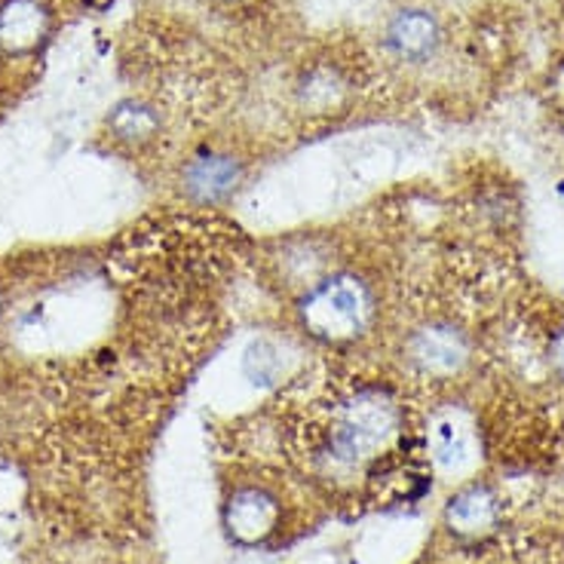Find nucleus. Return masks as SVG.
I'll list each match as a JSON object with an SVG mask.
<instances>
[{"label": "nucleus", "mask_w": 564, "mask_h": 564, "mask_svg": "<svg viewBox=\"0 0 564 564\" xmlns=\"http://www.w3.org/2000/svg\"><path fill=\"white\" fill-rule=\"evenodd\" d=\"M375 289L356 273H328L297 301V319L304 332L323 344L359 340L375 325Z\"/></svg>", "instance_id": "1"}, {"label": "nucleus", "mask_w": 564, "mask_h": 564, "mask_svg": "<svg viewBox=\"0 0 564 564\" xmlns=\"http://www.w3.org/2000/svg\"><path fill=\"white\" fill-rule=\"evenodd\" d=\"M399 423L402 411L387 390H356L332 417L325 436V457L338 466L366 464L399 433Z\"/></svg>", "instance_id": "2"}, {"label": "nucleus", "mask_w": 564, "mask_h": 564, "mask_svg": "<svg viewBox=\"0 0 564 564\" xmlns=\"http://www.w3.org/2000/svg\"><path fill=\"white\" fill-rule=\"evenodd\" d=\"M442 43H445V29H442V22L433 10L417 7V3H405V7H399L387 15L383 46L399 65H409V68L430 65L438 56Z\"/></svg>", "instance_id": "3"}, {"label": "nucleus", "mask_w": 564, "mask_h": 564, "mask_svg": "<svg viewBox=\"0 0 564 564\" xmlns=\"http://www.w3.org/2000/svg\"><path fill=\"white\" fill-rule=\"evenodd\" d=\"M246 182V163L230 151L206 148L182 166V194L197 206H218Z\"/></svg>", "instance_id": "4"}, {"label": "nucleus", "mask_w": 564, "mask_h": 564, "mask_svg": "<svg viewBox=\"0 0 564 564\" xmlns=\"http://www.w3.org/2000/svg\"><path fill=\"white\" fill-rule=\"evenodd\" d=\"M352 93H356V84H352L350 70L332 58H316L311 65H304L295 80V105L297 111H304L307 117L340 113L350 105Z\"/></svg>", "instance_id": "5"}, {"label": "nucleus", "mask_w": 564, "mask_h": 564, "mask_svg": "<svg viewBox=\"0 0 564 564\" xmlns=\"http://www.w3.org/2000/svg\"><path fill=\"white\" fill-rule=\"evenodd\" d=\"M405 359L421 375H454L469 359V340L452 323H426L405 340Z\"/></svg>", "instance_id": "6"}, {"label": "nucleus", "mask_w": 564, "mask_h": 564, "mask_svg": "<svg viewBox=\"0 0 564 564\" xmlns=\"http://www.w3.org/2000/svg\"><path fill=\"white\" fill-rule=\"evenodd\" d=\"M280 503L264 488H240L227 503V528L240 543H261L276 531Z\"/></svg>", "instance_id": "7"}, {"label": "nucleus", "mask_w": 564, "mask_h": 564, "mask_svg": "<svg viewBox=\"0 0 564 564\" xmlns=\"http://www.w3.org/2000/svg\"><path fill=\"white\" fill-rule=\"evenodd\" d=\"M50 31V10L43 0H3L0 3V50L10 56L34 53Z\"/></svg>", "instance_id": "8"}, {"label": "nucleus", "mask_w": 564, "mask_h": 564, "mask_svg": "<svg viewBox=\"0 0 564 564\" xmlns=\"http://www.w3.org/2000/svg\"><path fill=\"white\" fill-rule=\"evenodd\" d=\"M108 129L120 144L129 148H144L160 135L163 129V117L151 101L144 99H127L120 101L111 113H108Z\"/></svg>", "instance_id": "9"}, {"label": "nucleus", "mask_w": 564, "mask_h": 564, "mask_svg": "<svg viewBox=\"0 0 564 564\" xmlns=\"http://www.w3.org/2000/svg\"><path fill=\"white\" fill-rule=\"evenodd\" d=\"M448 519H452L457 531L476 534V531H485L497 519V512H494L491 497L476 488V491H466L454 500L452 509H448Z\"/></svg>", "instance_id": "10"}, {"label": "nucleus", "mask_w": 564, "mask_h": 564, "mask_svg": "<svg viewBox=\"0 0 564 564\" xmlns=\"http://www.w3.org/2000/svg\"><path fill=\"white\" fill-rule=\"evenodd\" d=\"M546 96L555 108H562L564 111V62L558 68L550 74V84H546Z\"/></svg>", "instance_id": "11"}, {"label": "nucleus", "mask_w": 564, "mask_h": 564, "mask_svg": "<svg viewBox=\"0 0 564 564\" xmlns=\"http://www.w3.org/2000/svg\"><path fill=\"white\" fill-rule=\"evenodd\" d=\"M555 362H558V368L564 371V332L558 335V340H555Z\"/></svg>", "instance_id": "12"}, {"label": "nucleus", "mask_w": 564, "mask_h": 564, "mask_svg": "<svg viewBox=\"0 0 564 564\" xmlns=\"http://www.w3.org/2000/svg\"><path fill=\"white\" fill-rule=\"evenodd\" d=\"M225 3H240V0H225Z\"/></svg>", "instance_id": "13"}]
</instances>
